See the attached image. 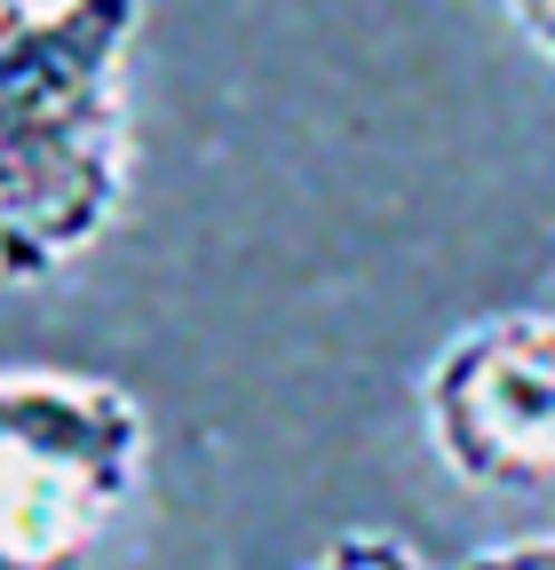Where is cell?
<instances>
[{
    "instance_id": "cell-4",
    "label": "cell",
    "mask_w": 555,
    "mask_h": 570,
    "mask_svg": "<svg viewBox=\"0 0 555 570\" xmlns=\"http://www.w3.org/2000/svg\"><path fill=\"white\" fill-rule=\"evenodd\" d=\"M310 570H437L421 547H405L397 531H341L310 554Z\"/></svg>"
},
{
    "instance_id": "cell-3",
    "label": "cell",
    "mask_w": 555,
    "mask_h": 570,
    "mask_svg": "<svg viewBox=\"0 0 555 570\" xmlns=\"http://www.w3.org/2000/svg\"><path fill=\"white\" fill-rule=\"evenodd\" d=\"M421 428L476 491H555V317L500 309L452 333L421 373Z\"/></svg>"
},
{
    "instance_id": "cell-6",
    "label": "cell",
    "mask_w": 555,
    "mask_h": 570,
    "mask_svg": "<svg viewBox=\"0 0 555 570\" xmlns=\"http://www.w3.org/2000/svg\"><path fill=\"white\" fill-rule=\"evenodd\" d=\"M500 9H508V24H516V32L555 63V0H500Z\"/></svg>"
},
{
    "instance_id": "cell-2",
    "label": "cell",
    "mask_w": 555,
    "mask_h": 570,
    "mask_svg": "<svg viewBox=\"0 0 555 570\" xmlns=\"http://www.w3.org/2000/svg\"><path fill=\"white\" fill-rule=\"evenodd\" d=\"M152 468V412L104 373L0 365V570H80Z\"/></svg>"
},
{
    "instance_id": "cell-5",
    "label": "cell",
    "mask_w": 555,
    "mask_h": 570,
    "mask_svg": "<svg viewBox=\"0 0 555 570\" xmlns=\"http://www.w3.org/2000/svg\"><path fill=\"white\" fill-rule=\"evenodd\" d=\"M460 570H555V531H539V539H500V547H476Z\"/></svg>"
},
{
    "instance_id": "cell-1",
    "label": "cell",
    "mask_w": 555,
    "mask_h": 570,
    "mask_svg": "<svg viewBox=\"0 0 555 570\" xmlns=\"http://www.w3.org/2000/svg\"><path fill=\"white\" fill-rule=\"evenodd\" d=\"M152 0H0V285H48L127 206V56Z\"/></svg>"
}]
</instances>
